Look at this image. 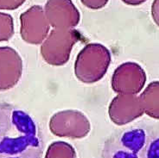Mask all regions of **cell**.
Wrapping results in <instances>:
<instances>
[{"mask_svg":"<svg viewBox=\"0 0 159 158\" xmlns=\"http://www.w3.org/2000/svg\"><path fill=\"white\" fill-rule=\"evenodd\" d=\"M22 60L13 48L0 47V90L15 86L22 74Z\"/></svg>","mask_w":159,"mask_h":158,"instance_id":"cell-1","label":"cell"},{"mask_svg":"<svg viewBox=\"0 0 159 158\" xmlns=\"http://www.w3.org/2000/svg\"><path fill=\"white\" fill-rule=\"evenodd\" d=\"M118 86L117 91L125 94L134 95L142 90L146 81L144 70L137 63L128 62L121 65L116 71Z\"/></svg>","mask_w":159,"mask_h":158,"instance_id":"cell-2","label":"cell"},{"mask_svg":"<svg viewBox=\"0 0 159 158\" xmlns=\"http://www.w3.org/2000/svg\"><path fill=\"white\" fill-rule=\"evenodd\" d=\"M117 100L120 103V115L115 121L120 124H125L140 117L144 113L139 97L134 95L127 94L118 96Z\"/></svg>","mask_w":159,"mask_h":158,"instance_id":"cell-3","label":"cell"},{"mask_svg":"<svg viewBox=\"0 0 159 158\" xmlns=\"http://www.w3.org/2000/svg\"><path fill=\"white\" fill-rule=\"evenodd\" d=\"M144 112L159 119V82H153L139 96Z\"/></svg>","mask_w":159,"mask_h":158,"instance_id":"cell-4","label":"cell"},{"mask_svg":"<svg viewBox=\"0 0 159 158\" xmlns=\"http://www.w3.org/2000/svg\"><path fill=\"white\" fill-rule=\"evenodd\" d=\"M14 32L12 16L8 14L0 13V41L9 40Z\"/></svg>","mask_w":159,"mask_h":158,"instance_id":"cell-5","label":"cell"},{"mask_svg":"<svg viewBox=\"0 0 159 158\" xmlns=\"http://www.w3.org/2000/svg\"><path fill=\"white\" fill-rule=\"evenodd\" d=\"M0 1V9H13L17 8L22 3L23 1H18L17 2H15L14 1L13 2H11L12 1Z\"/></svg>","mask_w":159,"mask_h":158,"instance_id":"cell-6","label":"cell"},{"mask_svg":"<svg viewBox=\"0 0 159 158\" xmlns=\"http://www.w3.org/2000/svg\"><path fill=\"white\" fill-rule=\"evenodd\" d=\"M151 13L154 21L159 27V0L155 1L153 3Z\"/></svg>","mask_w":159,"mask_h":158,"instance_id":"cell-7","label":"cell"}]
</instances>
